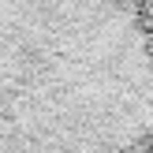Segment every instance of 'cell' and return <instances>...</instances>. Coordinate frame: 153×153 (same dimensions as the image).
I'll return each instance as SVG.
<instances>
[{"instance_id":"6da1fadb","label":"cell","mask_w":153,"mask_h":153,"mask_svg":"<svg viewBox=\"0 0 153 153\" xmlns=\"http://www.w3.org/2000/svg\"><path fill=\"white\" fill-rule=\"evenodd\" d=\"M153 30L131 0H0V153H149Z\"/></svg>"},{"instance_id":"3957f363","label":"cell","mask_w":153,"mask_h":153,"mask_svg":"<svg viewBox=\"0 0 153 153\" xmlns=\"http://www.w3.org/2000/svg\"><path fill=\"white\" fill-rule=\"evenodd\" d=\"M149 153H153V149H149Z\"/></svg>"},{"instance_id":"7a4b0ae2","label":"cell","mask_w":153,"mask_h":153,"mask_svg":"<svg viewBox=\"0 0 153 153\" xmlns=\"http://www.w3.org/2000/svg\"><path fill=\"white\" fill-rule=\"evenodd\" d=\"M131 4H134V11L146 19V26L153 30V0H131Z\"/></svg>"}]
</instances>
